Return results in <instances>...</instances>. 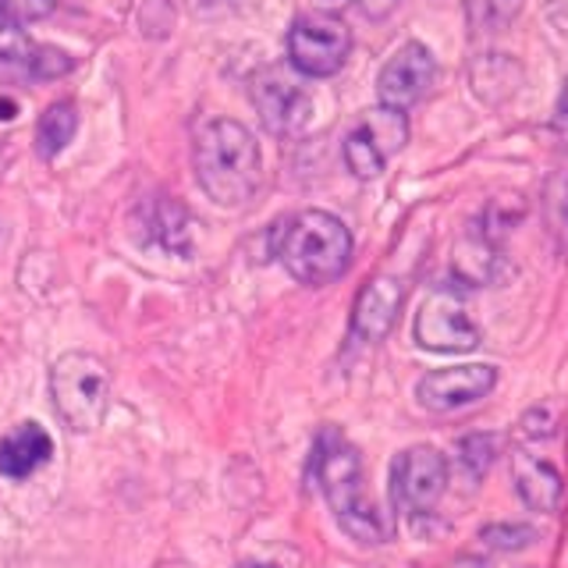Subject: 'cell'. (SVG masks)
Listing matches in <instances>:
<instances>
[{"label":"cell","mask_w":568,"mask_h":568,"mask_svg":"<svg viewBox=\"0 0 568 568\" xmlns=\"http://www.w3.org/2000/svg\"><path fill=\"white\" fill-rule=\"evenodd\" d=\"M26 64H29V71L36 79H61V75H68L71 68H75V61H71L68 53L58 50V47H32Z\"/></svg>","instance_id":"21"},{"label":"cell","mask_w":568,"mask_h":568,"mask_svg":"<svg viewBox=\"0 0 568 568\" xmlns=\"http://www.w3.org/2000/svg\"><path fill=\"white\" fill-rule=\"evenodd\" d=\"M253 100L263 124L274 135H298L313 121V97L284 71H266L253 85Z\"/></svg>","instance_id":"11"},{"label":"cell","mask_w":568,"mask_h":568,"mask_svg":"<svg viewBox=\"0 0 568 568\" xmlns=\"http://www.w3.org/2000/svg\"><path fill=\"white\" fill-rule=\"evenodd\" d=\"M313 476L327 497L337 526H342L352 540H359V544H384L387 540V526L381 519L377 505H373L369 494H366L363 458L342 434L331 430V426L316 440Z\"/></svg>","instance_id":"2"},{"label":"cell","mask_w":568,"mask_h":568,"mask_svg":"<svg viewBox=\"0 0 568 568\" xmlns=\"http://www.w3.org/2000/svg\"><path fill=\"white\" fill-rule=\"evenodd\" d=\"M75 132H79V106L71 100L50 103L40 114V121H36V153L43 160H53L75 139Z\"/></svg>","instance_id":"17"},{"label":"cell","mask_w":568,"mask_h":568,"mask_svg":"<svg viewBox=\"0 0 568 568\" xmlns=\"http://www.w3.org/2000/svg\"><path fill=\"white\" fill-rule=\"evenodd\" d=\"M434 79H437V61H434L430 47H423L416 40L402 43L377 75L381 106L408 111V106H416L426 93H430Z\"/></svg>","instance_id":"9"},{"label":"cell","mask_w":568,"mask_h":568,"mask_svg":"<svg viewBox=\"0 0 568 568\" xmlns=\"http://www.w3.org/2000/svg\"><path fill=\"white\" fill-rule=\"evenodd\" d=\"M558 129L568 132V79H565V89H561V97H558Z\"/></svg>","instance_id":"27"},{"label":"cell","mask_w":568,"mask_h":568,"mask_svg":"<svg viewBox=\"0 0 568 568\" xmlns=\"http://www.w3.org/2000/svg\"><path fill=\"white\" fill-rule=\"evenodd\" d=\"M511 479H515V490H519L526 508H532V511H558L565 484H561V473L550 466L547 458L519 448V452L511 455Z\"/></svg>","instance_id":"14"},{"label":"cell","mask_w":568,"mask_h":568,"mask_svg":"<svg viewBox=\"0 0 568 568\" xmlns=\"http://www.w3.org/2000/svg\"><path fill=\"white\" fill-rule=\"evenodd\" d=\"M497 387V366L469 363V366H444L426 373L416 384V398L430 413H455V408L476 405Z\"/></svg>","instance_id":"10"},{"label":"cell","mask_w":568,"mask_h":568,"mask_svg":"<svg viewBox=\"0 0 568 568\" xmlns=\"http://www.w3.org/2000/svg\"><path fill=\"white\" fill-rule=\"evenodd\" d=\"M408 142V118L405 111H390V106H373V111L359 114V121L352 124L345 135V164L348 171L369 182V178H381L387 160L402 153Z\"/></svg>","instance_id":"6"},{"label":"cell","mask_w":568,"mask_h":568,"mask_svg":"<svg viewBox=\"0 0 568 568\" xmlns=\"http://www.w3.org/2000/svg\"><path fill=\"white\" fill-rule=\"evenodd\" d=\"M550 423H555V416H550L547 408H532V413L523 416V434L526 437H550L555 434V426Z\"/></svg>","instance_id":"24"},{"label":"cell","mask_w":568,"mask_h":568,"mask_svg":"<svg viewBox=\"0 0 568 568\" xmlns=\"http://www.w3.org/2000/svg\"><path fill=\"white\" fill-rule=\"evenodd\" d=\"M50 398L71 434H93L111 402V369L93 352H64L50 366Z\"/></svg>","instance_id":"4"},{"label":"cell","mask_w":568,"mask_h":568,"mask_svg":"<svg viewBox=\"0 0 568 568\" xmlns=\"http://www.w3.org/2000/svg\"><path fill=\"white\" fill-rule=\"evenodd\" d=\"M479 540H484L490 550H523L537 540V529L532 526H523V523H494V526H484L479 529Z\"/></svg>","instance_id":"20"},{"label":"cell","mask_w":568,"mask_h":568,"mask_svg":"<svg viewBox=\"0 0 568 568\" xmlns=\"http://www.w3.org/2000/svg\"><path fill=\"white\" fill-rule=\"evenodd\" d=\"M352 231L327 210H302L274 231V253L284 271L310 288H324L342 277L352 263Z\"/></svg>","instance_id":"3"},{"label":"cell","mask_w":568,"mask_h":568,"mask_svg":"<svg viewBox=\"0 0 568 568\" xmlns=\"http://www.w3.org/2000/svg\"><path fill=\"white\" fill-rule=\"evenodd\" d=\"M352 53V32L334 14H302L288 29V64L306 79H331Z\"/></svg>","instance_id":"5"},{"label":"cell","mask_w":568,"mask_h":568,"mask_svg":"<svg viewBox=\"0 0 568 568\" xmlns=\"http://www.w3.org/2000/svg\"><path fill=\"white\" fill-rule=\"evenodd\" d=\"M320 8H342V4H348V0H316Z\"/></svg>","instance_id":"30"},{"label":"cell","mask_w":568,"mask_h":568,"mask_svg":"<svg viewBox=\"0 0 568 568\" xmlns=\"http://www.w3.org/2000/svg\"><path fill=\"white\" fill-rule=\"evenodd\" d=\"M242 568H271V565H242Z\"/></svg>","instance_id":"31"},{"label":"cell","mask_w":568,"mask_h":568,"mask_svg":"<svg viewBox=\"0 0 568 568\" xmlns=\"http://www.w3.org/2000/svg\"><path fill=\"white\" fill-rule=\"evenodd\" d=\"M405 288L395 277H369L363 284V292L355 295L352 306V337L363 345H377L387 337V331L395 327V320L402 313Z\"/></svg>","instance_id":"12"},{"label":"cell","mask_w":568,"mask_h":568,"mask_svg":"<svg viewBox=\"0 0 568 568\" xmlns=\"http://www.w3.org/2000/svg\"><path fill=\"white\" fill-rule=\"evenodd\" d=\"M501 266V248L490 242L484 231L473 227L466 239L455 245V274L466 284H490Z\"/></svg>","instance_id":"16"},{"label":"cell","mask_w":568,"mask_h":568,"mask_svg":"<svg viewBox=\"0 0 568 568\" xmlns=\"http://www.w3.org/2000/svg\"><path fill=\"white\" fill-rule=\"evenodd\" d=\"M398 4H402V0H355V8H359L369 22H384L387 14H395Z\"/></svg>","instance_id":"25"},{"label":"cell","mask_w":568,"mask_h":568,"mask_svg":"<svg viewBox=\"0 0 568 568\" xmlns=\"http://www.w3.org/2000/svg\"><path fill=\"white\" fill-rule=\"evenodd\" d=\"M544 217H547V231L561 253H568V174H555L547 182L544 192Z\"/></svg>","instance_id":"18"},{"label":"cell","mask_w":568,"mask_h":568,"mask_svg":"<svg viewBox=\"0 0 568 568\" xmlns=\"http://www.w3.org/2000/svg\"><path fill=\"white\" fill-rule=\"evenodd\" d=\"M448 490V458L430 444H413L390 462V501L402 515H430Z\"/></svg>","instance_id":"7"},{"label":"cell","mask_w":568,"mask_h":568,"mask_svg":"<svg viewBox=\"0 0 568 568\" xmlns=\"http://www.w3.org/2000/svg\"><path fill=\"white\" fill-rule=\"evenodd\" d=\"M416 345L426 352H473L479 345V327L469 316V306L455 288H437L426 295L416 313Z\"/></svg>","instance_id":"8"},{"label":"cell","mask_w":568,"mask_h":568,"mask_svg":"<svg viewBox=\"0 0 568 568\" xmlns=\"http://www.w3.org/2000/svg\"><path fill=\"white\" fill-rule=\"evenodd\" d=\"M142 242L160 248L168 256H189L192 253V213L171 200V195H153L139 206L135 217Z\"/></svg>","instance_id":"13"},{"label":"cell","mask_w":568,"mask_h":568,"mask_svg":"<svg viewBox=\"0 0 568 568\" xmlns=\"http://www.w3.org/2000/svg\"><path fill=\"white\" fill-rule=\"evenodd\" d=\"M53 8H58V0H0V14L18 26L43 22L47 14H53Z\"/></svg>","instance_id":"22"},{"label":"cell","mask_w":568,"mask_h":568,"mask_svg":"<svg viewBox=\"0 0 568 568\" xmlns=\"http://www.w3.org/2000/svg\"><path fill=\"white\" fill-rule=\"evenodd\" d=\"M53 455V440L40 423H18L14 430L0 440V473L8 479H29L40 473Z\"/></svg>","instance_id":"15"},{"label":"cell","mask_w":568,"mask_h":568,"mask_svg":"<svg viewBox=\"0 0 568 568\" xmlns=\"http://www.w3.org/2000/svg\"><path fill=\"white\" fill-rule=\"evenodd\" d=\"M547 18L561 36H568V0H547Z\"/></svg>","instance_id":"26"},{"label":"cell","mask_w":568,"mask_h":568,"mask_svg":"<svg viewBox=\"0 0 568 568\" xmlns=\"http://www.w3.org/2000/svg\"><path fill=\"white\" fill-rule=\"evenodd\" d=\"M497 455V437L490 434H469L458 440V466L466 469L469 479H484L487 469L494 466Z\"/></svg>","instance_id":"19"},{"label":"cell","mask_w":568,"mask_h":568,"mask_svg":"<svg viewBox=\"0 0 568 568\" xmlns=\"http://www.w3.org/2000/svg\"><path fill=\"white\" fill-rule=\"evenodd\" d=\"M195 182L217 206H245L263 185V153L242 121L213 118L192 139Z\"/></svg>","instance_id":"1"},{"label":"cell","mask_w":568,"mask_h":568,"mask_svg":"<svg viewBox=\"0 0 568 568\" xmlns=\"http://www.w3.org/2000/svg\"><path fill=\"white\" fill-rule=\"evenodd\" d=\"M29 50H32V43H29V36L22 32V26L0 14V58H4V61H26Z\"/></svg>","instance_id":"23"},{"label":"cell","mask_w":568,"mask_h":568,"mask_svg":"<svg viewBox=\"0 0 568 568\" xmlns=\"http://www.w3.org/2000/svg\"><path fill=\"white\" fill-rule=\"evenodd\" d=\"M455 568H487V565L479 561V558H462V561H458Z\"/></svg>","instance_id":"29"},{"label":"cell","mask_w":568,"mask_h":568,"mask_svg":"<svg viewBox=\"0 0 568 568\" xmlns=\"http://www.w3.org/2000/svg\"><path fill=\"white\" fill-rule=\"evenodd\" d=\"M14 111H18V106H14L11 100H0V121H11Z\"/></svg>","instance_id":"28"}]
</instances>
